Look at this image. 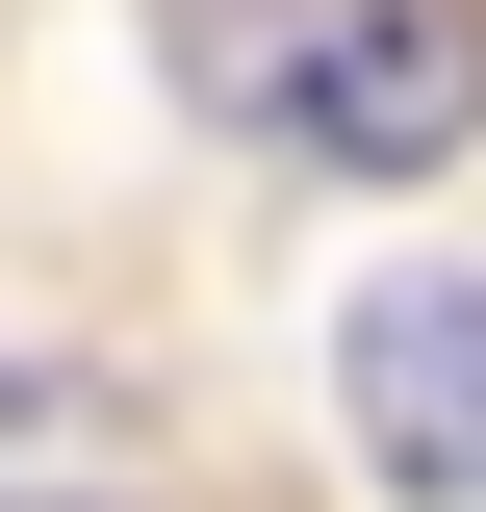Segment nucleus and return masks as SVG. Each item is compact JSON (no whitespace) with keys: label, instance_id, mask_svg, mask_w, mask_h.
Masks as SVG:
<instances>
[{"label":"nucleus","instance_id":"1","mask_svg":"<svg viewBox=\"0 0 486 512\" xmlns=\"http://www.w3.org/2000/svg\"><path fill=\"white\" fill-rule=\"evenodd\" d=\"M180 103L307 180H435L486 128V0H180Z\"/></svg>","mask_w":486,"mask_h":512},{"label":"nucleus","instance_id":"3","mask_svg":"<svg viewBox=\"0 0 486 512\" xmlns=\"http://www.w3.org/2000/svg\"><path fill=\"white\" fill-rule=\"evenodd\" d=\"M154 487V410L103 359H0V512H128Z\"/></svg>","mask_w":486,"mask_h":512},{"label":"nucleus","instance_id":"2","mask_svg":"<svg viewBox=\"0 0 486 512\" xmlns=\"http://www.w3.org/2000/svg\"><path fill=\"white\" fill-rule=\"evenodd\" d=\"M333 410H359V461L410 512H486V282L461 256H410V282L333 308Z\"/></svg>","mask_w":486,"mask_h":512}]
</instances>
